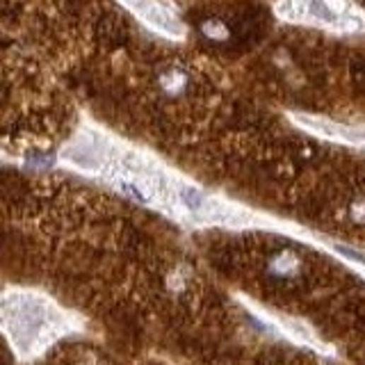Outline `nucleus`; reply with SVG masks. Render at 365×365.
Masks as SVG:
<instances>
[{"instance_id":"1","label":"nucleus","mask_w":365,"mask_h":365,"mask_svg":"<svg viewBox=\"0 0 365 365\" xmlns=\"http://www.w3.org/2000/svg\"><path fill=\"white\" fill-rule=\"evenodd\" d=\"M0 331L21 357H35L64 336L66 318L53 301L28 292H14L0 297Z\"/></svg>"},{"instance_id":"4","label":"nucleus","mask_w":365,"mask_h":365,"mask_svg":"<svg viewBox=\"0 0 365 365\" xmlns=\"http://www.w3.org/2000/svg\"><path fill=\"white\" fill-rule=\"evenodd\" d=\"M204 33H206L210 39H224V37L228 35V30H226L224 23H219V21H208V23L204 25Z\"/></svg>"},{"instance_id":"5","label":"nucleus","mask_w":365,"mask_h":365,"mask_svg":"<svg viewBox=\"0 0 365 365\" xmlns=\"http://www.w3.org/2000/svg\"><path fill=\"white\" fill-rule=\"evenodd\" d=\"M340 253H342V256H349V258H354V260H357V262H365V258L361 256V253H357V251H352V249H344V247H336Z\"/></svg>"},{"instance_id":"3","label":"nucleus","mask_w":365,"mask_h":365,"mask_svg":"<svg viewBox=\"0 0 365 365\" xmlns=\"http://www.w3.org/2000/svg\"><path fill=\"white\" fill-rule=\"evenodd\" d=\"M124 3L133 9L135 14L144 18V21H149L153 28L162 30V33L180 35V23L167 12V9H162L156 0H124Z\"/></svg>"},{"instance_id":"2","label":"nucleus","mask_w":365,"mask_h":365,"mask_svg":"<svg viewBox=\"0 0 365 365\" xmlns=\"http://www.w3.org/2000/svg\"><path fill=\"white\" fill-rule=\"evenodd\" d=\"M277 14L290 23L315 25L331 33H359L365 16L349 0H281Z\"/></svg>"}]
</instances>
